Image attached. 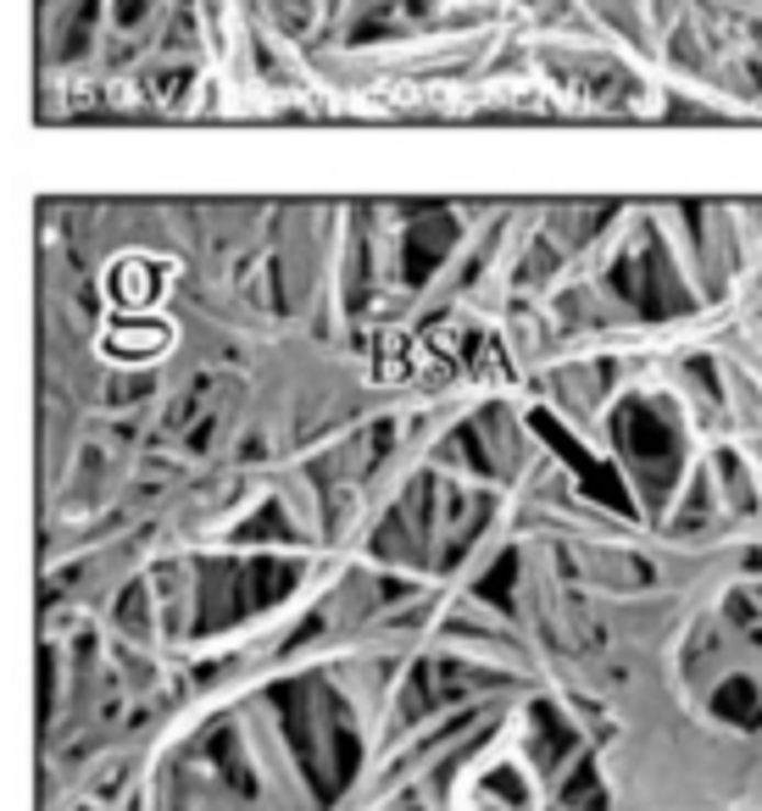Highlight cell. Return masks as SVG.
Segmentation results:
<instances>
[{
  "label": "cell",
  "instance_id": "obj_1",
  "mask_svg": "<svg viewBox=\"0 0 762 811\" xmlns=\"http://www.w3.org/2000/svg\"><path fill=\"white\" fill-rule=\"evenodd\" d=\"M117 279H123V284H117V301H139V295L150 301V295H156V284H150L156 267H139V261H134V267H123Z\"/></svg>",
  "mask_w": 762,
  "mask_h": 811
}]
</instances>
